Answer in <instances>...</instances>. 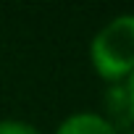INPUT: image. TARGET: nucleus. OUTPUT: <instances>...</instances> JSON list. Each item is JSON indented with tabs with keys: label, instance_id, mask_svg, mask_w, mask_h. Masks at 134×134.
Here are the masks:
<instances>
[{
	"label": "nucleus",
	"instance_id": "obj_3",
	"mask_svg": "<svg viewBox=\"0 0 134 134\" xmlns=\"http://www.w3.org/2000/svg\"><path fill=\"white\" fill-rule=\"evenodd\" d=\"M0 134H42V131L37 126H32L29 121L5 118V121H0Z\"/></svg>",
	"mask_w": 134,
	"mask_h": 134
},
{
	"label": "nucleus",
	"instance_id": "obj_5",
	"mask_svg": "<svg viewBox=\"0 0 134 134\" xmlns=\"http://www.w3.org/2000/svg\"><path fill=\"white\" fill-rule=\"evenodd\" d=\"M129 134H134V129H131V131H129Z\"/></svg>",
	"mask_w": 134,
	"mask_h": 134
},
{
	"label": "nucleus",
	"instance_id": "obj_4",
	"mask_svg": "<svg viewBox=\"0 0 134 134\" xmlns=\"http://www.w3.org/2000/svg\"><path fill=\"white\" fill-rule=\"evenodd\" d=\"M124 90H126V103H129V118L134 121V71L126 76V82H124Z\"/></svg>",
	"mask_w": 134,
	"mask_h": 134
},
{
	"label": "nucleus",
	"instance_id": "obj_1",
	"mask_svg": "<svg viewBox=\"0 0 134 134\" xmlns=\"http://www.w3.org/2000/svg\"><path fill=\"white\" fill-rule=\"evenodd\" d=\"M90 60L95 71L110 84H121L134 71V13L113 19L95 34Z\"/></svg>",
	"mask_w": 134,
	"mask_h": 134
},
{
	"label": "nucleus",
	"instance_id": "obj_2",
	"mask_svg": "<svg viewBox=\"0 0 134 134\" xmlns=\"http://www.w3.org/2000/svg\"><path fill=\"white\" fill-rule=\"evenodd\" d=\"M55 134H118V129L110 126V121L105 116H97V113H74V116H69L55 129Z\"/></svg>",
	"mask_w": 134,
	"mask_h": 134
}]
</instances>
